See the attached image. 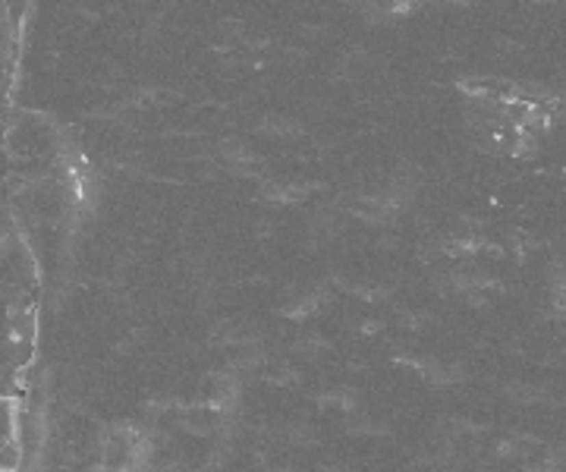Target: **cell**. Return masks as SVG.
<instances>
[{
    "label": "cell",
    "instance_id": "1",
    "mask_svg": "<svg viewBox=\"0 0 566 472\" xmlns=\"http://www.w3.org/2000/svg\"><path fill=\"white\" fill-rule=\"evenodd\" d=\"M19 463H23L19 447H16L13 441L0 444V472H16V469H19Z\"/></svg>",
    "mask_w": 566,
    "mask_h": 472
}]
</instances>
